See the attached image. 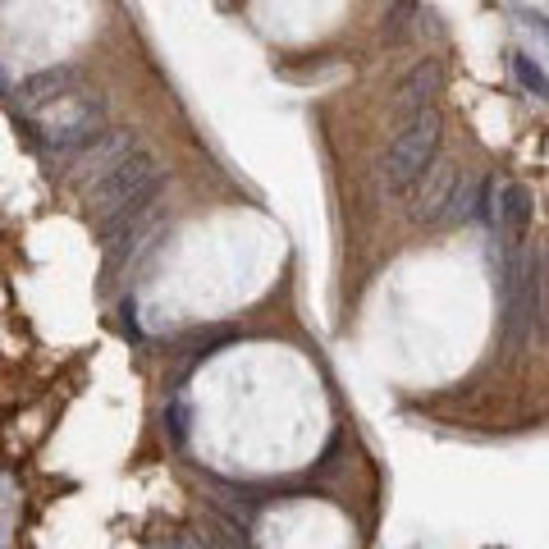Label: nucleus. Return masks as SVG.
<instances>
[{"instance_id":"nucleus-9","label":"nucleus","mask_w":549,"mask_h":549,"mask_svg":"<svg viewBox=\"0 0 549 549\" xmlns=\"http://www.w3.org/2000/svg\"><path fill=\"white\" fill-rule=\"evenodd\" d=\"M513 74H517V83L527 87V92H536L540 101H549V74L531 60V55H522V51H513Z\"/></svg>"},{"instance_id":"nucleus-10","label":"nucleus","mask_w":549,"mask_h":549,"mask_svg":"<svg viewBox=\"0 0 549 549\" xmlns=\"http://www.w3.org/2000/svg\"><path fill=\"white\" fill-rule=\"evenodd\" d=\"M229 339H234V330H216V334H197L193 344L183 348V362L188 366H197V362H206V357H216L220 348L229 344Z\"/></svg>"},{"instance_id":"nucleus-4","label":"nucleus","mask_w":549,"mask_h":549,"mask_svg":"<svg viewBox=\"0 0 549 549\" xmlns=\"http://www.w3.org/2000/svg\"><path fill=\"white\" fill-rule=\"evenodd\" d=\"M101 133H106V106H101V97H78L74 110H69L60 124H51L37 142L69 161V156H78V151H83L92 138H101Z\"/></svg>"},{"instance_id":"nucleus-1","label":"nucleus","mask_w":549,"mask_h":549,"mask_svg":"<svg viewBox=\"0 0 549 549\" xmlns=\"http://www.w3.org/2000/svg\"><path fill=\"white\" fill-rule=\"evenodd\" d=\"M156 188H161V161H156L151 151H133L129 161L119 165V170H110L106 179L92 188V202L87 206H92V216H97L106 248L147 216Z\"/></svg>"},{"instance_id":"nucleus-8","label":"nucleus","mask_w":549,"mask_h":549,"mask_svg":"<svg viewBox=\"0 0 549 549\" xmlns=\"http://www.w3.org/2000/svg\"><path fill=\"white\" fill-rule=\"evenodd\" d=\"M440 87H444V65L440 60H421V65L399 83V110L403 115L431 110V101L440 97Z\"/></svg>"},{"instance_id":"nucleus-5","label":"nucleus","mask_w":549,"mask_h":549,"mask_svg":"<svg viewBox=\"0 0 549 549\" xmlns=\"http://www.w3.org/2000/svg\"><path fill=\"white\" fill-rule=\"evenodd\" d=\"M458 183H463V170L449 161H435L431 170L421 174V197L412 206V216L435 225V220H449V206H453V193H458Z\"/></svg>"},{"instance_id":"nucleus-11","label":"nucleus","mask_w":549,"mask_h":549,"mask_svg":"<svg viewBox=\"0 0 549 549\" xmlns=\"http://www.w3.org/2000/svg\"><path fill=\"white\" fill-rule=\"evenodd\" d=\"M412 14H417V0H399V5L385 14V42H403V33L412 28Z\"/></svg>"},{"instance_id":"nucleus-2","label":"nucleus","mask_w":549,"mask_h":549,"mask_svg":"<svg viewBox=\"0 0 549 549\" xmlns=\"http://www.w3.org/2000/svg\"><path fill=\"white\" fill-rule=\"evenodd\" d=\"M440 133H444V124H440L435 110H417V115H408V124L399 129V138H394V147H389V156H385V183L394 188V193L421 183V174L435 165Z\"/></svg>"},{"instance_id":"nucleus-6","label":"nucleus","mask_w":549,"mask_h":549,"mask_svg":"<svg viewBox=\"0 0 549 549\" xmlns=\"http://www.w3.org/2000/svg\"><path fill=\"white\" fill-rule=\"evenodd\" d=\"M74 92H78V69L74 65H55V69L33 74L19 87V106L23 110H42V106H55V101H69Z\"/></svg>"},{"instance_id":"nucleus-7","label":"nucleus","mask_w":549,"mask_h":549,"mask_svg":"<svg viewBox=\"0 0 549 549\" xmlns=\"http://www.w3.org/2000/svg\"><path fill=\"white\" fill-rule=\"evenodd\" d=\"M495 229L504 243H522L531 229V188L527 183H504L499 188V202H495Z\"/></svg>"},{"instance_id":"nucleus-3","label":"nucleus","mask_w":549,"mask_h":549,"mask_svg":"<svg viewBox=\"0 0 549 549\" xmlns=\"http://www.w3.org/2000/svg\"><path fill=\"white\" fill-rule=\"evenodd\" d=\"M133 151H142L138 147V133L133 129H106L101 138H92L78 156H69V170H65V179L74 183V188H97L101 179H106L110 170H119V165L129 161Z\"/></svg>"},{"instance_id":"nucleus-12","label":"nucleus","mask_w":549,"mask_h":549,"mask_svg":"<svg viewBox=\"0 0 549 549\" xmlns=\"http://www.w3.org/2000/svg\"><path fill=\"white\" fill-rule=\"evenodd\" d=\"M531 19H536V28H540V33L549 37V19H545V14H531Z\"/></svg>"}]
</instances>
